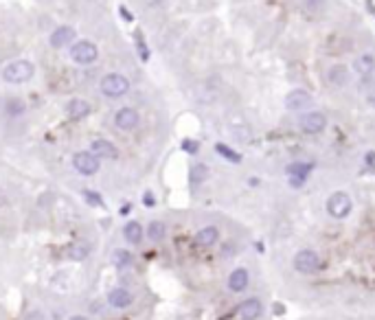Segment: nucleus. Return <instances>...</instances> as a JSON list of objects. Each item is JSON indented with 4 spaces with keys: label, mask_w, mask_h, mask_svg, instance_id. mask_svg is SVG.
Masks as SVG:
<instances>
[{
    "label": "nucleus",
    "mask_w": 375,
    "mask_h": 320,
    "mask_svg": "<svg viewBox=\"0 0 375 320\" xmlns=\"http://www.w3.org/2000/svg\"><path fill=\"white\" fill-rule=\"evenodd\" d=\"M70 59L79 66H90L95 64L99 59V49L95 42H90V39H75V42L70 44V51H68Z\"/></svg>",
    "instance_id": "7ed1b4c3"
},
{
    "label": "nucleus",
    "mask_w": 375,
    "mask_h": 320,
    "mask_svg": "<svg viewBox=\"0 0 375 320\" xmlns=\"http://www.w3.org/2000/svg\"><path fill=\"white\" fill-rule=\"evenodd\" d=\"M285 105H287V110H292V112H303V110L314 105V97L309 95L307 90L296 88L285 97Z\"/></svg>",
    "instance_id": "1a4fd4ad"
},
{
    "label": "nucleus",
    "mask_w": 375,
    "mask_h": 320,
    "mask_svg": "<svg viewBox=\"0 0 375 320\" xmlns=\"http://www.w3.org/2000/svg\"><path fill=\"white\" fill-rule=\"evenodd\" d=\"M353 70L362 77H368L371 72H375V55L373 53H362L360 57H355L353 62Z\"/></svg>",
    "instance_id": "f3484780"
},
{
    "label": "nucleus",
    "mask_w": 375,
    "mask_h": 320,
    "mask_svg": "<svg viewBox=\"0 0 375 320\" xmlns=\"http://www.w3.org/2000/svg\"><path fill=\"white\" fill-rule=\"evenodd\" d=\"M248 285H250V274H248L246 268H237V270L230 272V276H228V290L230 292L239 294V292H243Z\"/></svg>",
    "instance_id": "2eb2a0df"
},
{
    "label": "nucleus",
    "mask_w": 375,
    "mask_h": 320,
    "mask_svg": "<svg viewBox=\"0 0 375 320\" xmlns=\"http://www.w3.org/2000/svg\"><path fill=\"white\" fill-rule=\"evenodd\" d=\"M118 16H121V18H125V22H134V16H132V11H130L125 5H121V7H118Z\"/></svg>",
    "instance_id": "c756f323"
},
{
    "label": "nucleus",
    "mask_w": 375,
    "mask_h": 320,
    "mask_svg": "<svg viewBox=\"0 0 375 320\" xmlns=\"http://www.w3.org/2000/svg\"><path fill=\"white\" fill-rule=\"evenodd\" d=\"M0 204H3V191H0Z\"/></svg>",
    "instance_id": "72a5a7b5"
},
{
    "label": "nucleus",
    "mask_w": 375,
    "mask_h": 320,
    "mask_svg": "<svg viewBox=\"0 0 375 320\" xmlns=\"http://www.w3.org/2000/svg\"><path fill=\"white\" fill-rule=\"evenodd\" d=\"M141 121V116H138V112L134 108H130V105H125V108H118L116 114H114V125L121 132H132Z\"/></svg>",
    "instance_id": "9d476101"
},
{
    "label": "nucleus",
    "mask_w": 375,
    "mask_h": 320,
    "mask_svg": "<svg viewBox=\"0 0 375 320\" xmlns=\"http://www.w3.org/2000/svg\"><path fill=\"white\" fill-rule=\"evenodd\" d=\"M130 209H132V204H125V206H121V211H118V213H121V215H128Z\"/></svg>",
    "instance_id": "2f4dec72"
},
{
    "label": "nucleus",
    "mask_w": 375,
    "mask_h": 320,
    "mask_svg": "<svg viewBox=\"0 0 375 320\" xmlns=\"http://www.w3.org/2000/svg\"><path fill=\"white\" fill-rule=\"evenodd\" d=\"M72 167H75V171H79L81 176H95L99 171V158L92 154V151H77L75 156H72Z\"/></svg>",
    "instance_id": "423d86ee"
},
{
    "label": "nucleus",
    "mask_w": 375,
    "mask_h": 320,
    "mask_svg": "<svg viewBox=\"0 0 375 320\" xmlns=\"http://www.w3.org/2000/svg\"><path fill=\"white\" fill-rule=\"evenodd\" d=\"M90 151L99 160H101V158H105V160H116L118 158L116 145H112L110 141H105V138H95V141L90 143Z\"/></svg>",
    "instance_id": "f8f14e48"
},
{
    "label": "nucleus",
    "mask_w": 375,
    "mask_h": 320,
    "mask_svg": "<svg viewBox=\"0 0 375 320\" xmlns=\"http://www.w3.org/2000/svg\"><path fill=\"white\" fill-rule=\"evenodd\" d=\"M312 169H314L312 163H289L287 165L289 184H292V186H301L307 180L309 173H312Z\"/></svg>",
    "instance_id": "9b49d317"
},
{
    "label": "nucleus",
    "mask_w": 375,
    "mask_h": 320,
    "mask_svg": "<svg viewBox=\"0 0 375 320\" xmlns=\"http://www.w3.org/2000/svg\"><path fill=\"white\" fill-rule=\"evenodd\" d=\"M132 294L128 290H123V288H116V290H112L110 294H108V303L112 305V307H116V309H125V307H130L132 305Z\"/></svg>",
    "instance_id": "6ab92c4d"
},
{
    "label": "nucleus",
    "mask_w": 375,
    "mask_h": 320,
    "mask_svg": "<svg viewBox=\"0 0 375 320\" xmlns=\"http://www.w3.org/2000/svg\"><path fill=\"white\" fill-rule=\"evenodd\" d=\"M90 114V103L84 101V99H70L68 103H66V116L70 118V121H81Z\"/></svg>",
    "instance_id": "4468645a"
},
{
    "label": "nucleus",
    "mask_w": 375,
    "mask_h": 320,
    "mask_svg": "<svg viewBox=\"0 0 375 320\" xmlns=\"http://www.w3.org/2000/svg\"><path fill=\"white\" fill-rule=\"evenodd\" d=\"M132 261H134V259H132V252L130 250L118 248V250L112 252V263H114V268H118V270H121V268H130Z\"/></svg>",
    "instance_id": "412c9836"
},
{
    "label": "nucleus",
    "mask_w": 375,
    "mask_h": 320,
    "mask_svg": "<svg viewBox=\"0 0 375 320\" xmlns=\"http://www.w3.org/2000/svg\"><path fill=\"white\" fill-rule=\"evenodd\" d=\"M292 265H294L296 272H301V274H314V272L320 270L322 261H320V255H318L316 250H312V248H303V250H299V252L294 255Z\"/></svg>",
    "instance_id": "20e7f679"
},
{
    "label": "nucleus",
    "mask_w": 375,
    "mask_h": 320,
    "mask_svg": "<svg viewBox=\"0 0 375 320\" xmlns=\"http://www.w3.org/2000/svg\"><path fill=\"white\" fill-rule=\"evenodd\" d=\"M261 311H263V305L259 298H246V301L237 307V316L241 320H257L261 316Z\"/></svg>",
    "instance_id": "ddd939ff"
},
{
    "label": "nucleus",
    "mask_w": 375,
    "mask_h": 320,
    "mask_svg": "<svg viewBox=\"0 0 375 320\" xmlns=\"http://www.w3.org/2000/svg\"><path fill=\"white\" fill-rule=\"evenodd\" d=\"M164 235H167V226H164V222H151L147 226V237L151 239V242H162Z\"/></svg>",
    "instance_id": "5701e85b"
},
{
    "label": "nucleus",
    "mask_w": 375,
    "mask_h": 320,
    "mask_svg": "<svg viewBox=\"0 0 375 320\" xmlns=\"http://www.w3.org/2000/svg\"><path fill=\"white\" fill-rule=\"evenodd\" d=\"M143 202H145V206H154V204H156L154 193H151V191H147V193H145V195H143Z\"/></svg>",
    "instance_id": "7c9ffc66"
},
{
    "label": "nucleus",
    "mask_w": 375,
    "mask_h": 320,
    "mask_svg": "<svg viewBox=\"0 0 375 320\" xmlns=\"http://www.w3.org/2000/svg\"><path fill=\"white\" fill-rule=\"evenodd\" d=\"M327 79L331 86H338V88H342V86H347L349 82H351V75H349V68L345 64H336L331 66V68L327 70Z\"/></svg>",
    "instance_id": "dca6fc26"
},
{
    "label": "nucleus",
    "mask_w": 375,
    "mask_h": 320,
    "mask_svg": "<svg viewBox=\"0 0 375 320\" xmlns=\"http://www.w3.org/2000/svg\"><path fill=\"white\" fill-rule=\"evenodd\" d=\"M70 320H88V318H84V316H72Z\"/></svg>",
    "instance_id": "473e14b6"
},
{
    "label": "nucleus",
    "mask_w": 375,
    "mask_h": 320,
    "mask_svg": "<svg viewBox=\"0 0 375 320\" xmlns=\"http://www.w3.org/2000/svg\"><path fill=\"white\" fill-rule=\"evenodd\" d=\"M88 255H90V248L86 244H72L68 248V259H72V261H84Z\"/></svg>",
    "instance_id": "bb28decb"
},
{
    "label": "nucleus",
    "mask_w": 375,
    "mask_h": 320,
    "mask_svg": "<svg viewBox=\"0 0 375 320\" xmlns=\"http://www.w3.org/2000/svg\"><path fill=\"white\" fill-rule=\"evenodd\" d=\"M75 39H77L75 26L62 24V26H57V29H53V33L49 35V44L53 49H64V46H70Z\"/></svg>",
    "instance_id": "0eeeda50"
},
{
    "label": "nucleus",
    "mask_w": 375,
    "mask_h": 320,
    "mask_svg": "<svg viewBox=\"0 0 375 320\" xmlns=\"http://www.w3.org/2000/svg\"><path fill=\"white\" fill-rule=\"evenodd\" d=\"M84 199H86V204H90V206H103V199H101V195H99L97 191L86 189L84 191Z\"/></svg>",
    "instance_id": "cd10ccee"
},
{
    "label": "nucleus",
    "mask_w": 375,
    "mask_h": 320,
    "mask_svg": "<svg viewBox=\"0 0 375 320\" xmlns=\"http://www.w3.org/2000/svg\"><path fill=\"white\" fill-rule=\"evenodd\" d=\"M33 75H35V66H33L29 59H13V62L7 64L3 68V72H0L3 82L13 84V86L31 82Z\"/></svg>",
    "instance_id": "f257e3e1"
},
{
    "label": "nucleus",
    "mask_w": 375,
    "mask_h": 320,
    "mask_svg": "<svg viewBox=\"0 0 375 320\" xmlns=\"http://www.w3.org/2000/svg\"><path fill=\"white\" fill-rule=\"evenodd\" d=\"M299 125L305 134H320L327 128V116L322 112H307V114L301 116Z\"/></svg>",
    "instance_id": "6e6552de"
},
{
    "label": "nucleus",
    "mask_w": 375,
    "mask_h": 320,
    "mask_svg": "<svg viewBox=\"0 0 375 320\" xmlns=\"http://www.w3.org/2000/svg\"><path fill=\"white\" fill-rule=\"evenodd\" d=\"M215 151L220 154L224 160H228V163H233V165H239L241 163V154H237L235 149H230L228 145H224V143H217L215 145Z\"/></svg>",
    "instance_id": "4be33fe9"
},
{
    "label": "nucleus",
    "mask_w": 375,
    "mask_h": 320,
    "mask_svg": "<svg viewBox=\"0 0 375 320\" xmlns=\"http://www.w3.org/2000/svg\"><path fill=\"white\" fill-rule=\"evenodd\" d=\"M143 226L138 222H128L123 226V237L128 244H141L143 242Z\"/></svg>",
    "instance_id": "aec40b11"
},
{
    "label": "nucleus",
    "mask_w": 375,
    "mask_h": 320,
    "mask_svg": "<svg viewBox=\"0 0 375 320\" xmlns=\"http://www.w3.org/2000/svg\"><path fill=\"white\" fill-rule=\"evenodd\" d=\"M5 110H7V114L9 116H22L24 114V110H26V105H24V101L22 99H9V101L5 103Z\"/></svg>",
    "instance_id": "a878e982"
},
{
    "label": "nucleus",
    "mask_w": 375,
    "mask_h": 320,
    "mask_svg": "<svg viewBox=\"0 0 375 320\" xmlns=\"http://www.w3.org/2000/svg\"><path fill=\"white\" fill-rule=\"evenodd\" d=\"M351 209H353V202L345 191H336L327 199V213L334 219H345L349 213H351Z\"/></svg>",
    "instance_id": "39448f33"
},
{
    "label": "nucleus",
    "mask_w": 375,
    "mask_h": 320,
    "mask_svg": "<svg viewBox=\"0 0 375 320\" xmlns=\"http://www.w3.org/2000/svg\"><path fill=\"white\" fill-rule=\"evenodd\" d=\"M182 149L187 151V154H197V149H200V145H197V141H191V138H184V141H182Z\"/></svg>",
    "instance_id": "c85d7f7f"
},
{
    "label": "nucleus",
    "mask_w": 375,
    "mask_h": 320,
    "mask_svg": "<svg viewBox=\"0 0 375 320\" xmlns=\"http://www.w3.org/2000/svg\"><path fill=\"white\" fill-rule=\"evenodd\" d=\"M206 178H209V167L204 163H195L191 167V182L193 184H202Z\"/></svg>",
    "instance_id": "393cba45"
},
{
    "label": "nucleus",
    "mask_w": 375,
    "mask_h": 320,
    "mask_svg": "<svg viewBox=\"0 0 375 320\" xmlns=\"http://www.w3.org/2000/svg\"><path fill=\"white\" fill-rule=\"evenodd\" d=\"M99 90L108 99H121L130 92V79L121 75V72H108V75L99 82Z\"/></svg>",
    "instance_id": "f03ea898"
},
{
    "label": "nucleus",
    "mask_w": 375,
    "mask_h": 320,
    "mask_svg": "<svg viewBox=\"0 0 375 320\" xmlns=\"http://www.w3.org/2000/svg\"><path fill=\"white\" fill-rule=\"evenodd\" d=\"M134 46H136V53H138V57L143 59V62H149V57H151V51H149V46L147 42H145V35L141 31L134 35Z\"/></svg>",
    "instance_id": "b1692460"
},
{
    "label": "nucleus",
    "mask_w": 375,
    "mask_h": 320,
    "mask_svg": "<svg viewBox=\"0 0 375 320\" xmlns=\"http://www.w3.org/2000/svg\"><path fill=\"white\" fill-rule=\"evenodd\" d=\"M217 239H220V230L215 228V226H204L195 232V244L200 246V248H209V246H213Z\"/></svg>",
    "instance_id": "a211bd4d"
}]
</instances>
